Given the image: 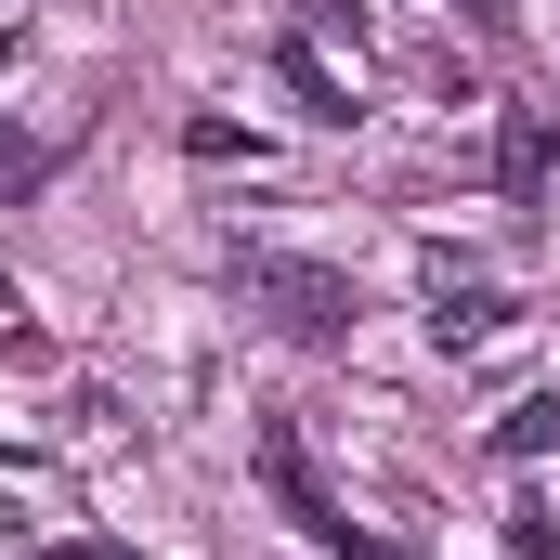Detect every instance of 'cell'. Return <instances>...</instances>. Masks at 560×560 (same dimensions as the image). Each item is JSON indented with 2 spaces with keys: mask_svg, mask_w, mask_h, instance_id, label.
I'll return each instance as SVG.
<instances>
[{
  "mask_svg": "<svg viewBox=\"0 0 560 560\" xmlns=\"http://www.w3.org/2000/svg\"><path fill=\"white\" fill-rule=\"evenodd\" d=\"M248 456H261V482H275V509L313 535V548H339V560H418V548H392V535H365L326 482H313V443H300V418H261L248 430Z\"/></svg>",
  "mask_w": 560,
  "mask_h": 560,
  "instance_id": "obj_2",
  "label": "cell"
},
{
  "mask_svg": "<svg viewBox=\"0 0 560 560\" xmlns=\"http://www.w3.org/2000/svg\"><path fill=\"white\" fill-rule=\"evenodd\" d=\"M222 275H235V300H248V313L275 326L287 352H352V326H365L352 275H326V261H287V248H235Z\"/></svg>",
  "mask_w": 560,
  "mask_h": 560,
  "instance_id": "obj_1",
  "label": "cell"
},
{
  "mask_svg": "<svg viewBox=\"0 0 560 560\" xmlns=\"http://www.w3.org/2000/svg\"><path fill=\"white\" fill-rule=\"evenodd\" d=\"M456 13H469V26H482V39H509V0H456Z\"/></svg>",
  "mask_w": 560,
  "mask_h": 560,
  "instance_id": "obj_8",
  "label": "cell"
},
{
  "mask_svg": "<svg viewBox=\"0 0 560 560\" xmlns=\"http://www.w3.org/2000/svg\"><path fill=\"white\" fill-rule=\"evenodd\" d=\"M495 326H509V300H495V287L456 275V261H430V339H443V352H482Z\"/></svg>",
  "mask_w": 560,
  "mask_h": 560,
  "instance_id": "obj_4",
  "label": "cell"
},
{
  "mask_svg": "<svg viewBox=\"0 0 560 560\" xmlns=\"http://www.w3.org/2000/svg\"><path fill=\"white\" fill-rule=\"evenodd\" d=\"M548 443H560V392H535V405L495 418V456H548Z\"/></svg>",
  "mask_w": 560,
  "mask_h": 560,
  "instance_id": "obj_7",
  "label": "cell"
},
{
  "mask_svg": "<svg viewBox=\"0 0 560 560\" xmlns=\"http://www.w3.org/2000/svg\"><path fill=\"white\" fill-rule=\"evenodd\" d=\"M548 183H560V105H509V131H495V209L548 222Z\"/></svg>",
  "mask_w": 560,
  "mask_h": 560,
  "instance_id": "obj_3",
  "label": "cell"
},
{
  "mask_svg": "<svg viewBox=\"0 0 560 560\" xmlns=\"http://www.w3.org/2000/svg\"><path fill=\"white\" fill-rule=\"evenodd\" d=\"M275 79L300 92V118H313V131H352V92H339V66L313 52V26H287V39H275Z\"/></svg>",
  "mask_w": 560,
  "mask_h": 560,
  "instance_id": "obj_5",
  "label": "cell"
},
{
  "mask_svg": "<svg viewBox=\"0 0 560 560\" xmlns=\"http://www.w3.org/2000/svg\"><path fill=\"white\" fill-rule=\"evenodd\" d=\"M52 560H131V548H105V535H79V548H52Z\"/></svg>",
  "mask_w": 560,
  "mask_h": 560,
  "instance_id": "obj_9",
  "label": "cell"
},
{
  "mask_svg": "<svg viewBox=\"0 0 560 560\" xmlns=\"http://www.w3.org/2000/svg\"><path fill=\"white\" fill-rule=\"evenodd\" d=\"M52 170H66V143H39V131H13V118H0V209H26Z\"/></svg>",
  "mask_w": 560,
  "mask_h": 560,
  "instance_id": "obj_6",
  "label": "cell"
}]
</instances>
